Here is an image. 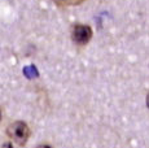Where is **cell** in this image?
Returning <instances> with one entry per match:
<instances>
[{
    "label": "cell",
    "mask_w": 149,
    "mask_h": 148,
    "mask_svg": "<svg viewBox=\"0 0 149 148\" xmlns=\"http://www.w3.org/2000/svg\"><path fill=\"white\" fill-rule=\"evenodd\" d=\"M5 134H7V136L13 143L22 147L27 143L29 138H30V135H31V130L26 122L14 121L12 124L8 125L7 130H5Z\"/></svg>",
    "instance_id": "cell-1"
},
{
    "label": "cell",
    "mask_w": 149,
    "mask_h": 148,
    "mask_svg": "<svg viewBox=\"0 0 149 148\" xmlns=\"http://www.w3.org/2000/svg\"><path fill=\"white\" fill-rule=\"evenodd\" d=\"M70 35H71V40H73L74 44L78 45V47H84V45H87L90 43L91 39H92L93 31L90 25L75 24L71 26Z\"/></svg>",
    "instance_id": "cell-2"
},
{
    "label": "cell",
    "mask_w": 149,
    "mask_h": 148,
    "mask_svg": "<svg viewBox=\"0 0 149 148\" xmlns=\"http://www.w3.org/2000/svg\"><path fill=\"white\" fill-rule=\"evenodd\" d=\"M56 5L58 7H75V5H81L86 0H52Z\"/></svg>",
    "instance_id": "cell-3"
},
{
    "label": "cell",
    "mask_w": 149,
    "mask_h": 148,
    "mask_svg": "<svg viewBox=\"0 0 149 148\" xmlns=\"http://www.w3.org/2000/svg\"><path fill=\"white\" fill-rule=\"evenodd\" d=\"M24 74L27 77V78L33 79V78H36V77H38V70H36L35 66H27L24 69Z\"/></svg>",
    "instance_id": "cell-4"
},
{
    "label": "cell",
    "mask_w": 149,
    "mask_h": 148,
    "mask_svg": "<svg viewBox=\"0 0 149 148\" xmlns=\"http://www.w3.org/2000/svg\"><path fill=\"white\" fill-rule=\"evenodd\" d=\"M35 148H53V147L49 146V144H39V146L35 147Z\"/></svg>",
    "instance_id": "cell-5"
},
{
    "label": "cell",
    "mask_w": 149,
    "mask_h": 148,
    "mask_svg": "<svg viewBox=\"0 0 149 148\" xmlns=\"http://www.w3.org/2000/svg\"><path fill=\"white\" fill-rule=\"evenodd\" d=\"M3 148H10V144L9 143H4L3 144Z\"/></svg>",
    "instance_id": "cell-6"
},
{
    "label": "cell",
    "mask_w": 149,
    "mask_h": 148,
    "mask_svg": "<svg viewBox=\"0 0 149 148\" xmlns=\"http://www.w3.org/2000/svg\"><path fill=\"white\" fill-rule=\"evenodd\" d=\"M147 107H148V109H149V92H148V95H147Z\"/></svg>",
    "instance_id": "cell-7"
}]
</instances>
